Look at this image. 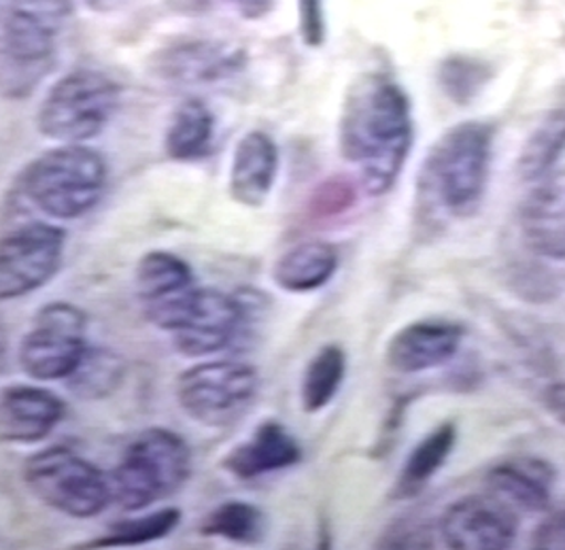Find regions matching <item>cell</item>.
<instances>
[{
    "instance_id": "cell-1",
    "label": "cell",
    "mask_w": 565,
    "mask_h": 550,
    "mask_svg": "<svg viewBox=\"0 0 565 550\" xmlns=\"http://www.w3.org/2000/svg\"><path fill=\"white\" fill-rule=\"evenodd\" d=\"M413 147V114L404 89L379 73L360 77L344 98L340 151L370 196L396 185Z\"/></svg>"
},
{
    "instance_id": "cell-2",
    "label": "cell",
    "mask_w": 565,
    "mask_h": 550,
    "mask_svg": "<svg viewBox=\"0 0 565 550\" xmlns=\"http://www.w3.org/2000/svg\"><path fill=\"white\" fill-rule=\"evenodd\" d=\"M493 128L468 121L451 128L425 158L422 194L452 217H468L481 204L491 164Z\"/></svg>"
},
{
    "instance_id": "cell-3",
    "label": "cell",
    "mask_w": 565,
    "mask_h": 550,
    "mask_svg": "<svg viewBox=\"0 0 565 550\" xmlns=\"http://www.w3.org/2000/svg\"><path fill=\"white\" fill-rule=\"evenodd\" d=\"M105 158L84 143H64L34 158L20 176L22 194L52 219L71 222L89 213L107 187Z\"/></svg>"
},
{
    "instance_id": "cell-4",
    "label": "cell",
    "mask_w": 565,
    "mask_h": 550,
    "mask_svg": "<svg viewBox=\"0 0 565 550\" xmlns=\"http://www.w3.org/2000/svg\"><path fill=\"white\" fill-rule=\"evenodd\" d=\"M192 474L190 444L167 428H149L126 449L107 474L111 504L124 510L149 508L179 492Z\"/></svg>"
},
{
    "instance_id": "cell-5",
    "label": "cell",
    "mask_w": 565,
    "mask_h": 550,
    "mask_svg": "<svg viewBox=\"0 0 565 550\" xmlns=\"http://www.w3.org/2000/svg\"><path fill=\"white\" fill-rule=\"evenodd\" d=\"M119 107V86L94 68H75L57 79L43 98L36 128L60 145L98 137Z\"/></svg>"
},
{
    "instance_id": "cell-6",
    "label": "cell",
    "mask_w": 565,
    "mask_h": 550,
    "mask_svg": "<svg viewBox=\"0 0 565 550\" xmlns=\"http://www.w3.org/2000/svg\"><path fill=\"white\" fill-rule=\"evenodd\" d=\"M24 483L47 508L73 519L98 517L111 504L109 476L62 444L30 455Z\"/></svg>"
},
{
    "instance_id": "cell-7",
    "label": "cell",
    "mask_w": 565,
    "mask_h": 550,
    "mask_svg": "<svg viewBox=\"0 0 565 550\" xmlns=\"http://www.w3.org/2000/svg\"><path fill=\"white\" fill-rule=\"evenodd\" d=\"M259 377L254 366L236 359L202 362L177 378V402L204 428H227L252 405Z\"/></svg>"
},
{
    "instance_id": "cell-8",
    "label": "cell",
    "mask_w": 565,
    "mask_h": 550,
    "mask_svg": "<svg viewBox=\"0 0 565 550\" xmlns=\"http://www.w3.org/2000/svg\"><path fill=\"white\" fill-rule=\"evenodd\" d=\"M87 317L71 302L45 304L24 334L18 359L34 380H66L87 351Z\"/></svg>"
},
{
    "instance_id": "cell-9",
    "label": "cell",
    "mask_w": 565,
    "mask_h": 550,
    "mask_svg": "<svg viewBox=\"0 0 565 550\" xmlns=\"http://www.w3.org/2000/svg\"><path fill=\"white\" fill-rule=\"evenodd\" d=\"M252 317V304L236 293L196 288L169 334L174 348L185 357H209L234 345Z\"/></svg>"
},
{
    "instance_id": "cell-10",
    "label": "cell",
    "mask_w": 565,
    "mask_h": 550,
    "mask_svg": "<svg viewBox=\"0 0 565 550\" xmlns=\"http://www.w3.org/2000/svg\"><path fill=\"white\" fill-rule=\"evenodd\" d=\"M66 233L32 222L0 238V302L18 300L47 285L64 260Z\"/></svg>"
},
{
    "instance_id": "cell-11",
    "label": "cell",
    "mask_w": 565,
    "mask_h": 550,
    "mask_svg": "<svg viewBox=\"0 0 565 550\" xmlns=\"http://www.w3.org/2000/svg\"><path fill=\"white\" fill-rule=\"evenodd\" d=\"M73 18V0H9L2 20V47L20 68L43 66Z\"/></svg>"
},
{
    "instance_id": "cell-12",
    "label": "cell",
    "mask_w": 565,
    "mask_h": 550,
    "mask_svg": "<svg viewBox=\"0 0 565 550\" xmlns=\"http://www.w3.org/2000/svg\"><path fill=\"white\" fill-rule=\"evenodd\" d=\"M519 519L509 502L495 493L457 499L440 519V536L449 549L504 550L516 540Z\"/></svg>"
},
{
    "instance_id": "cell-13",
    "label": "cell",
    "mask_w": 565,
    "mask_h": 550,
    "mask_svg": "<svg viewBox=\"0 0 565 550\" xmlns=\"http://www.w3.org/2000/svg\"><path fill=\"white\" fill-rule=\"evenodd\" d=\"M466 330L457 321L422 319L404 325L387 345V366L399 375H419L449 364Z\"/></svg>"
},
{
    "instance_id": "cell-14",
    "label": "cell",
    "mask_w": 565,
    "mask_h": 550,
    "mask_svg": "<svg viewBox=\"0 0 565 550\" xmlns=\"http://www.w3.org/2000/svg\"><path fill=\"white\" fill-rule=\"evenodd\" d=\"M135 285L145 317L160 330L196 290L190 263L170 251L145 254L137 263Z\"/></svg>"
},
{
    "instance_id": "cell-15",
    "label": "cell",
    "mask_w": 565,
    "mask_h": 550,
    "mask_svg": "<svg viewBox=\"0 0 565 550\" xmlns=\"http://www.w3.org/2000/svg\"><path fill=\"white\" fill-rule=\"evenodd\" d=\"M66 414V405L54 391L34 385L0 389V442L32 444L45 440Z\"/></svg>"
},
{
    "instance_id": "cell-16",
    "label": "cell",
    "mask_w": 565,
    "mask_h": 550,
    "mask_svg": "<svg viewBox=\"0 0 565 550\" xmlns=\"http://www.w3.org/2000/svg\"><path fill=\"white\" fill-rule=\"evenodd\" d=\"M279 173V147L262 130L247 132L232 155L230 196L243 206L257 208L268 201Z\"/></svg>"
},
{
    "instance_id": "cell-17",
    "label": "cell",
    "mask_w": 565,
    "mask_h": 550,
    "mask_svg": "<svg viewBox=\"0 0 565 550\" xmlns=\"http://www.w3.org/2000/svg\"><path fill=\"white\" fill-rule=\"evenodd\" d=\"M300 460L302 449L298 440L281 423L264 421L254 434L227 453L222 467L238 481H254L287 470Z\"/></svg>"
},
{
    "instance_id": "cell-18",
    "label": "cell",
    "mask_w": 565,
    "mask_h": 550,
    "mask_svg": "<svg viewBox=\"0 0 565 550\" xmlns=\"http://www.w3.org/2000/svg\"><path fill=\"white\" fill-rule=\"evenodd\" d=\"M243 54L217 41H183L169 47L158 62L160 73L185 86H209L238 73Z\"/></svg>"
},
{
    "instance_id": "cell-19",
    "label": "cell",
    "mask_w": 565,
    "mask_h": 550,
    "mask_svg": "<svg viewBox=\"0 0 565 550\" xmlns=\"http://www.w3.org/2000/svg\"><path fill=\"white\" fill-rule=\"evenodd\" d=\"M523 234L530 249L565 260V176H544L523 204Z\"/></svg>"
},
{
    "instance_id": "cell-20",
    "label": "cell",
    "mask_w": 565,
    "mask_h": 550,
    "mask_svg": "<svg viewBox=\"0 0 565 550\" xmlns=\"http://www.w3.org/2000/svg\"><path fill=\"white\" fill-rule=\"evenodd\" d=\"M555 467L537 457H516L495 465L489 476V489L510 506L523 510H546L555 485Z\"/></svg>"
},
{
    "instance_id": "cell-21",
    "label": "cell",
    "mask_w": 565,
    "mask_h": 550,
    "mask_svg": "<svg viewBox=\"0 0 565 550\" xmlns=\"http://www.w3.org/2000/svg\"><path fill=\"white\" fill-rule=\"evenodd\" d=\"M339 268V254L332 245L311 240L289 249L275 263L273 279L285 291L309 293L321 290Z\"/></svg>"
},
{
    "instance_id": "cell-22",
    "label": "cell",
    "mask_w": 565,
    "mask_h": 550,
    "mask_svg": "<svg viewBox=\"0 0 565 550\" xmlns=\"http://www.w3.org/2000/svg\"><path fill=\"white\" fill-rule=\"evenodd\" d=\"M215 134V117L200 98L183 100L170 119L164 151L170 160L192 162L209 153Z\"/></svg>"
},
{
    "instance_id": "cell-23",
    "label": "cell",
    "mask_w": 565,
    "mask_h": 550,
    "mask_svg": "<svg viewBox=\"0 0 565 550\" xmlns=\"http://www.w3.org/2000/svg\"><path fill=\"white\" fill-rule=\"evenodd\" d=\"M455 440H457V432L452 423H443L431 434L425 435L406 457V464L402 467V474L397 481V493L417 495V492H422L425 485L436 476V472L447 464Z\"/></svg>"
},
{
    "instance_id": "cell-24",
    "label": "cell",
    "mask_w": 565,
    "mask_h": 550,
    "mask_svg": "<svg viewBox=\"0 0 565 550\" xmlns=\"http://www.w3.org/2000/svg\"><path fill=\"white\" fill-rule=\"evenodd\" d=\"M347 375V355L339 345H326L315 353L300 385V400L307 412H319L339 393Z\"/></svg>"
},
{
    "instance_id": "cell-25",
    "label": "cell",
    "mask_w": 565,
    "mask_h": 550,
    "mask_svg": "<svg viewBox=\"0 0 565 550\" xmlns=\"http://www.w3.org/2000/svg\"><path fill=\"white\" fill-rule=\"evenodd\" d=\"M126 375L124 359L109 348H87L82 364L66 378L68 389L84 400H100L115 393Z\"/></svg>"
},
{
    "instance_id": "cell-26",
    "label": "cell",
    "mask_w": 565,
    "mask_h": 550,
    "mask_svg": "<svg viewBox=\"0 0 565 550\" xmlns=\"http://www.w3.org/2000/svg\"><path fill=\"white\" fill-rule=\"evenodd\" d=\"M266 515L254 504L226 502L204 519L200 531L236 544H257L266 536Z\"/></svg>"
},
{
    "instance_id": "cell-27",
    "label": "cell",
    "mask_w": 565,
    "mask_h": 550,
    "mask_svg": "<svg viewBox=\"0 0 565 550\" xmlns=\"http://www.w3.org/2000/svg\"><path fill=\"white\" fill-rule=\"evenodd\" d=\"M181 522L179 508H162L137 519L115 522L111 529L96 540L85 542V549H117V547H142L167 538Z\"/></svg>"
},
{
    "instance_id": "cell-28",
    "label": "cell",
    "mask_w": 565,
    "mask_h": 550,
    "mask_svg": "<svg viewBox=\"0 0 565 550\" xmlns=\"http://www.w3.org/2000/svg\"><path fill=\"white\" fill-rule=\"evenodd\" d=\"M565 149V116H551L527 141L521 155V174L523 179L540 181L551 173L557 158Z\"/></svg>"
},
{
    "instance_id": "cell-29",
    "label": "cell",
    "mask_w": 565,
    "mask_h": 550,
    "mask_svg": "<svg viewBox=\"0 0 565 550\" xmlns=\"http://www.w3.org/2000/svg\"><path fill=\"white\" fill-rule=\"evenodd\" d=\"M443 84L455 100L466 103L481 87V66L463 58L451 60L443 68Z\"/></svg>"
},
{
    "instance_id": "cell-30",
    "label": "cell",
    "mask_w": 565,
    "mask_h": 550,
    "mask_svg": "<svg viewBox=\"0 0 565 550\" xmlns=\"http://www.w3.org/2000/svg\"><path fill=\"white\" fill-rule=\"evenodd\" d=\"M355 201L353 187L347 181H328L319 185L311 201L312 215L317 217H330L342 213Z\"/></svg>"
},
{
    "instance_id": "cell-31",
    "label": "cell",
    "mask_w": 565,
    "mask_h": 550,
    "mask_svg": "<svg viewBox=\"0 0 565 550\" xmlns=\"http://www.w3.org/2000/svg\"><path fill=\"white\" fill-rule=\"evenodd\" d=\"M300 13V32L307 45L317 47L326 36V20H323V2L321 0H298Z\"/></svg>"
},
{
    "instance_id": "cell-32",
    "label": "cell",
    "mask_w": 565,
    "mask_h": 550,
    "mask_svg": "<svg viewBox=\"0 0 565 550\" xmlns=\"http://www.w3.org/2000/svg\"><path fill=\"white\" fill-rule=\"evenodd\" d=\"M536 549H565V510L555 513L537 527L534 536Z\"/></svg>"
},
{
    "instance_id": "cell-33",
    "label": "cell",
    "mask_w": 565,
    "mask_h": 550,
    "mask_svg": "<svg viewBox=\"0 0 565 550\" xmlns=\"http://www.w3.org/2000/svg\"><path fill=\"white\" fill-rule=\"evenodd\" d=\"M245 20H259L273 9V0H227Z\"/></svg>"
},
{
    "instance_id": "cell-34",
    "label": "cell",
    "mask_w": 565,
    "mask_h": 550,
    "mask_svg": "<svg viewBox=\"0 0 565 550\" xmlns=\"http://www.w3.org/2000/svg\"><path fill=\"white\" fill-rule=\"evenodd\" d=\"M544 402H546L548 412H551L562 425H565V382L551 385V387L546 389Z\"/></svg>"
},
{
    "instance_id": "cell-35",
    "label": "cell",
    "mask_w": 565,
    "mask_h": 550,
    "mask_svg": "<svg viewBox=\"0 0 565 550\" xmlns=\"http://www.w3.org/2000/svg\"><path fill=\"white\" fill-rule=\"evenodd\" d=\"M4 359H7V334H4V330L0 325V370L4 366Z\"/></svg>"
},
{
    "instance_id": "cell-36",
    "label": "cell",
    "mask_w": 565,
    "mask_h": 550,
    "mask_svg": "<svg viewBox=\"0 0 565 550\" xmlns=\"http://www.w3.org/2000/svg\"><path fill=\"white\" fill-rule=\"evenodd\" d=\"M87 4H92V7H105V4H109V2H117V0H85Z\"/></svg>"
}]
</instances>
